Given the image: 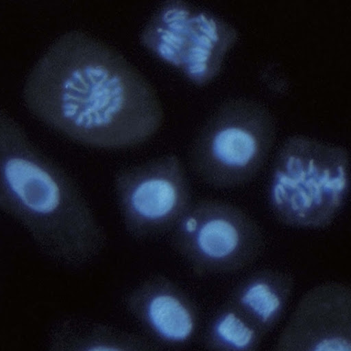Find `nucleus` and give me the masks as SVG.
Returning <instances> with one entry per match:
<instances>
[{
    "label": "nucleus",
    "mask_w": 351,
    "mask_h": 351,
    "mask_svg": "<svg viewBox=\"0 0 351 351\" xmlns=\"http://www.w3.org/2000/svg\"><path fill=\"white\" fill-rule=\"evenodd\" d=\"M23 95L41 122L97 148L136 146L164 120L147 78L115 47L80 29L64 32L48 45L28 72Z\"/></svg>",
    "instance_id": "f257e3e1"
},
{
    "label": "nucleus",
    "mask_w": 351,
    "mask_h": 351,
    "mask_svg": "<svg viewBox=\"0 0 351 351\" xmlns=\"http://www.w3.org/2000/svg\"><path fill=\"white\" fill-rule=\"evenodd\" d=\"M0 183L10 208L47 243L86 246L97 231L75 180L0 111Z\"/></svg>",
    "instance_id": "f03ea898"
},
{
    "label": "nucleus",
    "mask_w": 351,
    "mask_h": 351,
    "mask_svg": "<svg viewBox=\"0 0 351 351\" xmlns=\"http://www.w3.org/2000/svg\"><path fill=\"white\" fill-rule=\"evenodd\" d=\"M270 181L271 206L282 222L324 227L339 213L349 192V152L308 135L289 136L276 153Z\"/></svg>",
    "instance_id": "7ed1b4c3"
},
{
    "label": "nucleus",
    "mask_w": 351,
    "mask_h": 351,
    "mask_svg": "<svg viewBox=\"0 0 351 351\" xmlns=\"http://www.w3.org/2000/svg\"><path fill=\"white\" fill-rule=\"evenodd\" d=\"M276 120L267 106L247 97L228 99L206 117L189 150L198 179L219 188L252 181L267 162L276 137Z\"/></svg>",
    "instance_id": "20e7f679"
},
{
    "label": "nucleus",
    "mask_w": 351,
    "mask_h": 351,
    "mask_svg": "<svg viewBox=\"0 0 351 351\" xmlns=\"http://www.w3.org/2000/svg\"><path fill=\"white\" fill-rule=\"evenodd\" d=\"M239 36L224 19L184 0H167L150 15L139 38L159 58L202 85L219 74Z\"/></svg>",
    "instance_id": "39448f33"
},
{
    "label": "nucleus",
    "mask_w": 351,
    "mask_h": 351,
    "mask_svg": "<svg viewBox=\"0 0 351 351\" xmlns=\"http://www.w3.org/2000/svg\"><path fill=\"white\" fill-rule=\"evenodd\" d=\"M114 182L128 221L139 233L167 227L183 211L189 195L185 169L173 153L123 168Z\"/></svg>",
    "instance_id": "423d86ee"
},
{
    "label": "nucleus",
    "mask_w": 351,
    "mask_h": 351,
    "mask_svg": "<svg viewBox=\"0 0 351 351\" xmlns=\"http://www.w3.org/2000/svg\"><path fill=\"white\" fill-rule=\"evenodd\" d=\"M179 243L210 260L256 254L263 245L258 226L236 207L204 201L184 218Z\"/></svg>",
    "instance_id": "0eeeda50"
},
{
    "label": "nucleus",
    "mask_w": 351,
    "mask_h": 351,
    "mask_svg": "<svg viewBox=\"0 0 351 351\" xmlns=\"http://www.w3.org/2000/svg\"><path fill=\"white\" fill-rule=\"evenodd\" d=\"M149 316L156 329L172 340H184L191 334L193 321L188 310L176 298L160 295L149 304Z\"/></svg>",
    "instance_id": "6e6552de"
},
{
    "label": "nucleus",
    "mask_w": 351,
    "mask_h": 351,
    "mask_svg": "<svg viewBox=\"0 0 351 351\" xmlns=\"http://www.w3.org/2000/svg\"><path fill=\"white\" fill-rule=\"evenodd\" d=\"M242 302L266 322L278 309L280 299L271 288L259 282L250 287L243 295Z\"/></svg>",
    "instance_id": "1a4fd4ad"
},
{
    "label": "nucleus",
    "mask_w": 351,
    "mask_h": 351,
    "mask_svg": "<svg viewBox=\"0 0 351 351\" xmlns=\"http://www.w3.org/2000/svg\"><path fill=\"white\" fill-rule=\"evenodd\" d=\"M217 330L223 340L239 348L247 346L254 335V331L234 313L226 315L218 324Z\"/></svg>",
    "instance_id": "9d476101"
}]
</instances>
